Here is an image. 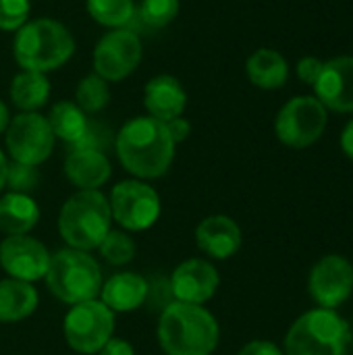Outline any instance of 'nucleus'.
<instances>
[{
  "label": "nucleus",
  "mask_w": 353,
  "mask_h": 355,
  "mask_svg": "<svg viewBox=\"0 0 353 355\" xmlns=\"http://www.w3.org/2000/svg\"><path fill=\"white\" fill-rule=\"evenodd\" d=\"M117 154L125 171L139 179L162 177L175 158V141L162 121L137 116L123 125L117 137Z\"/></svg>",
  "instance_id": "nucleus-1"
},
{
  "label": "nucleus",
  "mask_w": 353,
  "mask_h": 355,
  "mask_svg": "<svg viewBox=\"0 0 353 355\" xmlns=\"http://www.w3.org/2000/svg\"><path fill=\"white\" fill-rule=\"evenodd\" d=\"M221 329L202 306L171 302L158 320V343L166 355H212Z\"/></svg>",
  "instance_id": "nucleus-2"
},
{
  "label": "nucleus",
  "mask_w": 353,
  "mask_h": 355,
  "mask_svg": "<svg viewBox=\"0 0 353 355\" xmlns=\"http://www.w3.org/2000/svg\"><path fill=\"white\" fill-rule=\"evenodd\" d=\"M75 52L71 31L54 19H35L19 27L12 44L15 60L25 71L48 73L62 67Z\"/></svg>",
  "instance_id": "nucleus-3"
},
{
  "label": "nucleus",
  "mask_w": 353,
  "mask_h": 355,
  "mask_svg": "<svg viewBox=\"0 0 353 355\" xmlns=\"http://www.w3.org/2000/svg\"><path fill=\"white\" fill-rule=\"evenodd\" d=\"M110 220L108 198L98 189H79L64 202L58 214V231L69 248L89 252L100 248L110 231Z\"/></svg>",
  "instance_id": "nucleus-4"
},
{
  "label": "nucleus",
  "mask_w": 353,
  "mask_h": 355,
  "mask_svg": "<svg viewBox=\"0 0 353 355\" xmlns=\"http://www.w3.org/2000/svg\"><path fill=\"white\" fill-rule=\"evenodd\" d=\"M44 281L50 293L69 306L96 300L102 289V272L98 262L87 252L75 248L60 250L50 258Z\"/></svg>",
  "instance_id": "nucleus-5"
},
{
  "label": "nucleus",
  "mask_w": 353,
  "mask_h": 355,
  "mask_svg": "<svg viewBox=\"0 0 353 355\" xmlns=\"http://www.w3.org/2000/svg\"><path fill=\"white\" fill-rule=\"evenodd\" d=\"M350 327L335 312L316 308L302 314L285 337V355H345Z\"/></svg>",
  "instance_id": "nucleus-6"
},
{
  "label": "nucleus",
  "mask_w": 353,
  "mask_h": 355,
  "mask_svg": "<svg viewBox=\"0 0 353 355\" xmlns=\"http://www.w3.org/2000/svg\"><path fill=\"white\" fill-rule=\"evenodd\" d=\"M67 345L77 354H98L114 333V312L102 302L89 300L75 304L62 322Z\"/></svg>",
  "instance_id": "nucleus-7"
},
{
  "label": "nucleus",
  "mask_w": 353,
  "mask_h": 355,
  "mask_svg": "<svg viewBox=\"0 0 353 355\" xmlns=\"http://www.w3.org/2000/svg\"><path fill=\"white\" fill-rule=\"evenodd\" d=\"M327 108L314 96H298L289 100L277 114L275 131L281 144L304 150L320 139L327 129Z\"/></svg>",
  "instance_id": "nucleus-8"
},
{
  "label": "nucleus",
  "mask_w": 353,
  "mask_h": 355,
  "mask_svg": "<svg viewBox=\"0 0 353 355\" xmlns=\"http://www.w3.org/2000/svg\"><path fill=\"white\" fill-rule=\"evenodd\" d=\"M110 214L127 231H146L160 216V198L144 181H121L110 193Z\"/></svg>",
  "instance_id": "nucleus-9"
},
{
  "label": "nucleus",
  "mask_w": 353,
  "mask_h": 355,
  "mask_svg": "<svg viewBox=\"0 0 353 355\" xmlns=\"http://www.w3.org/2000/svg\"><path fill=\"white\" fill-rule=\"evenodd\" d=\"M6 148L15 162L37 166L54 148V133L48 119L37 112H21L6 127Z\"/></svg>",
  "instance_id": "nucleus-10"
},
{
  "label": "nucleus",
  "mask_w": 353,
  "mask_h": 355,
  "mask_svg": "<svg viewBox=\"0 0 353 355\" xmlns=\"http://www.w3.org/2000/svg\"><path fill=\"white\" fill-rule=\"evenodd\" d=\"M141 60V40L129 29H112L100 37L94 50V69L106 81H121L129 77Z\"/></svg>",
  "instance_id": "nucleus-11"
},
{
  "label": "nucleus",
  "mask_w": 353,
  "mask_h": 355,
  "mask_svg": "<svg viewBox=\"0 0 353 355\" xmlns=\"http://www.w3.org/2000/svg\"><path fill=\"white\" fill-rule=\"evenodd\" d=\"M308 289L320 308H339L353 293V264L339 254L320 258L310 272Z\"/></svg>",
  "instance_id": "nucleus-12"
},
{
  "label": "nucleus",
  "mask_w": 353,
  "mask_h": 355,
  "mask_svg": "<svg viewBox=\"0 0 353 355\" xmlns=\"http://www.w3.org/2000/svg\"><path fill=\"white\" fill-rule=\"evenodd\" d=\"M50 258L46 245L29 235H10L0 243V266L17 281L31 283L44 279Z\"/></svg>",
  "instance_id": "nucleus-13"
},
{
  "label": "nucleus",
  "mask_w": 353,
  "mask_h": 355,
  "mask_svg": "<svg viewBox=\"0 0 353 355\" xmlns=\"http://www.w3.org/2000/svg\"><path fill=\"white\" fill-rule=\"evenodd\" d=\"M218 283V272L208 260L191 258L173 270L169 289L175 295V302L202 306L216 293Z\"/></svg>",
  "instance_id": "nucleus-14"
},
{
  "label": "nucleus",
  "mask_w": 353,
  "mask_h": 355,
  "mask_svg": "<svg viewBox=\"0 0 353 355\" xmlns=\"http://www.w3.org/2000/svg\"><path fill=\"white\" fill-rule=\"evenodd\" d=\"M318 102L327 110L353 112V56H337L325 62L314 83Z\"/></svg>",
  "instance_id": "nucleus-15"
},
{
  "label": "nucleus",
  "mask_w": 353,
  "mask_h": 355,
  "mask_svg": "<svg viewBox=\"0 0 353 355\" xmlns=\"http://www.w3.org/2000/svg\"><path fill=\"white\" fill-rule=\"evenodd\" d=\"M196 243L206 256L214 260H227L241 248V229L233 218L214 214L198 225Z\"/></svg>",
  "instance_id": "nucleus-16"
},
{
  "label": "nucleus",
  "mask_w": 353,
  "mask_h": 355,
  "mask_svg": "<svg viewBox=\"0 0 353 355\" xmlns=\"http://www.w3.org/2000/svg\"><path fill=\"white\" fill-rule=\"evenodd\" d=\"M144 106L148 116L169 123L183 114L187 106V94L181 81L173 75H158L148 81L144 92Z\"/></svg>",
  "instance_id": "nucleus-17"
},
{
  "label": "nucleus",
  "mask_w": 353,
  "mask_h": 355,
  "mask_svg": "<svg viewBox=\"0 0 353 355\" xmlns=\"http://www.w3.org/2000/svg\"><path fill=\"white\" fill-rule=\"evenodd\" d=\"M112 168L102 150L96 148H71L64 160L67 179L79 189H98L102 187Z\"/></svg>",
  "instance_id": "nucleus-18"
},
{
  "label": "nucleus",
  "mask_w": 353,
  "mask_h": 355,
  "mask_svg": "<svg viewBox=\"0 0 353 355\" xmlns=\"http://www.w3.org/2000/svg\"><path fill=\"white\" fill-rule=\"evenodd\" d=\"M102 304L112 312H133L150 297V283L135 272H119L110 277L102 289Z\"/></svg>",
  "instance_id": "nucleus-19"
},
{
  "label": "nucleus",
  "mask_w": 353,
  "mask_h": 355,
  "mask_svg": "<svg viewBox=\"0 0 353 355\" xmlns=\"http://www.w3.org/2000/svg\"><path fill=\"white\" fill-rule=\"evenodd\" d=\"M40 220V208L27 193L8 191L0 198V231L10 235H27Z\"/></svg>",
  "instance_id": "nucleus-20"
},
{
  "label": "nucleus",
  "mask_w": 353,
  "mask_h": 355,
  "mask_svg": "<svg viewBox=\"0 0 353 355\" xmlns=\"http://www.w3.org/2000/svg\"><path fill=\"white\" fill-rule=\"evenodd\" d=\"M248 77L256 87L262 89H277L283 87L287 77H289V64L283 58V54H279L277 50L270 48H260L256 50L246 64Z\"/></svg>",
  "instance_id": "nucleus-21"
},
{
  "label": "nucleus",
  "mask_w": 353,
  "mask_h": 355,
  "mask_svg": "<svg viewBox=\"0 0 353 355\" xmlns=\"http://www.w3.org/2000/svg\"><path fill=\"white\" fill-rule=\"evenodd\" d=\"M37 291L31 283L4 279L0 281V322H19L37 308Z\"/></svg>",
  "instance_id": "nucleus-22"
},
{
  "label": "nucleus",
  "mask_w": 353,
  "mask_h": 355,
  "mask_svg": "<svg viewBox=\"0 0 353 355\" xmlns=\"http://www.w3.org/2000/svg\"><path fill=\"white\" fill-rule=\"evenodd\" d=\"M50 96V81L46 73L37 71H21L15 75L10 83V98L17 108L23 112H37Z\"/></svg>",
  "instance_id": "nucleus-23"
},
{
  "label": "nucleus",
  "mask_w": 353,
  "mask_h": 355,
  "mask_svg": "<svg viewBox=\"0 0 353 355\" xmlns=\"http://www.w3.org/2000/svg\"><path fill=\"white\" fill-rule=\"evenodd\" d=\"M48 125L54 137L62 139L67 146L73 148L83 139L89 127V121L75 102H56L48 114Z\"/></svg>",
  "instance_id": "nucleus-24"
},
{
  "label": "nucleus",
  "mask_w": 353,
  "mask_h": 355,
  "mask_svg": "<svg viewBox=\"0 0 353 355\" xmlns=\"http://www.w3.org/2000/svg\"><path fill=\"white\" fill-rule=\"evenodd\" d=\"M89 17L112 29L127 27L135 19V4L133 0H85Z\"/></svg>",
  "instance_id": "nucleus-25"
},
{
  "label": "nucleus",
  "mask_w": 353,
  "mask_h": 355,
  "mask_svg": "<svg viewBox=\"0 0 353 355\" xmlns=\"http://www.w3.org/2000/svg\"><path fill=\"white\" fill-rule=\"evenodd\" d=\"M75 98H77V106L87 112V114H94V112H100L108 102H110V87H108V81L102 79L100 75L92 73V75H85L79 85H77V92H75Z\"/></svg>",
  "instance_id": "nucleus-26"
},
{
  "label": "nucleus",
  "mask_w": 353,
  "mask_h": 355,
  "mask_svg": "<svg viewBox=\"0 0 353 355\" xmlns=\"http://www.w3.org/2000/svg\"><path fill=\"white\" fill-rule=\"evenodd\" d=\"M135 15L146 27L162 29L179 15V0H141Z\"/></svg>",
  "instance_id": "nucleus-27"
},
{
  "label": "nucleus",
  "mask_w": 353,
  "mask_h": 355,
  "mask_svg": "<svg viewBox=\"0 0 353 355\" xmlns=\"http://www.w3.org/2000/svg\"><path fill=\"white\" fill-rule=\"evenodd\" d=\"M98 250H100L102 258L114 266L127 264L135 258V243L123 231H108V235L102 239Z\"/></svg>",
  "instance_id": "nucleus-28"
},
{
  "label": "nucleus",
  "mask_w": 353,
  "mask_h": 355,
  "mask_svg": "<svg viewBox=\"0 0 353 355\" xmlns=\"http://www.w3.org/2000/svg\"><path fill=\"white\" fill-rule=\"evenodd\" d=\"M40 183V173L37 166L31 164H23V162H8L6 168V185L10 187V191L17 193H27L33 191Z\"/></svg>",
  "instance_id": "nucleus-29"
},
{
  "label": "nucleus",
  "mask_w": 353,
  "mask_h": 355,
  "mask_svg": "<svg viewBox=\"0 0 353 355\" xmlns=\"http://www.w3.org/2000/svg\"><path fill=\"white\" fill-rule=\"evenodd\" d=\"M31 4L29 0H0V29L15 31L27 23Z\"/></svg>",
  "instance_id": "nucleus-30"
},
{
  "label": "nucleus",
  "mask_w": 353,
  "mask_h": 355,
  "mask_svg": "<svg viewBox=\"0 0 353 355\" xmlns=\"http://www.w3.org/2000/svg\"><path fill=\"white\" fill-rule=\"evenodd\" d=\"M325 62L316 56H306L298 62V77L306 83V85H314L322 73Z\"/></svg>",
  "instance_id": "nucleus-31"
},
{
  "label": "nucleus",
  "mask_w": 353,
  "mask_h": 355,
  "mask_svg": "<svg viewBox=\"0 0 353 355\" xmlns=\"http://www.w3.org/2000/svg\"><path fill=\"white\" fill-rule=\"evenodd\" d=\"M164 125H166L169 135H171V139L175 141V146L181 144V141H185V139L189 137L191 125H189V121H185L183 116H177V119H173V121H169V123H164Z\"/></svg>",
  "instance_id": "nucleus-32"
},
{
  "label": "nucleus",
  "mask_w": 353,
  "mask_h": 355,
  "mask_svg": "<svg viewBox=\"0 0 353 355\" xmlns=\"http://www.w3.org/2000/svg\"><path fill=\"white\" fill-rule=\"evenodd\" d=\"M237 355H285L270 341H252Z\"/></svg>",
  "instance_id": "nucleus-33"
},
{
  "label": "nucleus",
  "mask_w": 353,
  "mask_h": 355,
  "mask_svg": "<svg viewBox=\"0 0 353 355\" xmlns=\"http://www.w3.org/2000/svg\"><path fill=\"white\" fill-rule=\"evenodd\" d=\"M98 355H135V349L129 341L125 339H110L100 352Z\"/></svg>",
  "instance_id": "nucleus-34"
},
{
  "label": "nucleus",
  "mask_w": 353,
  "mask_h": 355,
  "mask_svg": "<svg viewBox=\"0 0 353 355\" xmlns=\"http://www.w3.org/2000/svg\"><path fill=\"white\" fill-rule=\"evenodd\" d=\"M341 148L347 154V158L353 160V119L345 125V129L341 133Z\"/></svg>",
  "instance_id": "nucleus-35"
},
{
  "label": "nucleus",
  "mask_w": 353,
  "mask_h": 355,
  "mask_svg": "<svg viewBox=\"0 0 353 355\" xmlns=\"http://www.w3.org/2000/svg\"><path fill=\"white\" fill-rule=\"evenodd\" d=\"M6 168H8V160L2 154V150H0V189L6 185Z\"/></svg>",
  "instance_id": "nucleus-36"
},
{
  "label": "nucleus",
  "mask_w": 353,
  "mask_h": 355,
  "mask_svg": "<svg viewBox=\"0 0 353 355\" xmlns=\"http://www.w3.org/2000/svg\"><path fill=\"white\" fill-rule=\"evenodd\" d=\"M8 110H6V106L2 104V100H0V133L2 131H6V127H8Z\"/></svg>",
  "instance_id": "nucleus-37"
}]
</instances>
